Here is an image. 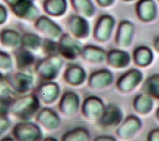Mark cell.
Returning a JSON list of instances; mask_svg holds the SVG:
<instances>
[{"label": "cell", "mask_w": 159, "mask_h": 141, "mask_svg": "<svg viewBox=\"0 0 159 141\" xmlns=\"http://www.w3.org/2000/svg\"><path fill=\"white\" fill-rule=\"evenodd\" d=\"M41 102L35 93H26L13 99L10 113L20 121H31L39 112Z\"/></svg>", "instance_id": "6da1fadb"}, {"label": "cell", "mask_w": 159, "mask_h": 141, "mask_svg": "<svg viewBox=\"0 0 159 141\" xmlns=\"http://www.w3.org/2000/svg\"><path fill=\"white\" fill-rule=\"evenodd\" d=\"M63 65L60 55L45 56L35 64L36 75L44 82L54 81L57 78Z\"/></svg>", "instance_id": "7a4b0ae2"}, {"label": "cell", "mask_w": 159, "mask_h": 141, "mask_svg": "<svg viewBox=\"0 0 159 141\" xmlns=\"http://www.w3.org/2000/svg\"><path fill=\"white\" fill-rule=\"evenodd\" d=\"M14 140L20 141L40 140L43 139L42 132L39 124L31 121H20L12 129Z\"/></svg>", "instance_id": "3957f363"}, {"label": "cell", "mask_w": 159, "mask_h": 141, "mask_svg": "<svg viewBox=\"0 0 159 141\" xmlns=\"http://www.w3.org/2000/svg\"><path fill=\"white\" fill-rule=\"evenodd\" d=\"M10 88L15 93L25 95L29 93L33 87L34 78L27 71L18 70L6 76Z\"/></svg>", "instance_id": "277c9868"}, {"label": "cell", "mask_w": 159, "mask_h": 141, "mask_svg": "<svg viewBox=\"0 0 159 141\" xmlns=\"http://www.w3.org/2000/svg\"><path fill=\"white\" fill-rule=\"evenodd\" d=\"M58 42L59 55L62 58L73 61L81 56L83 47L77 39L70 34L63 33Z\"/></svg>", "instance_id": "5b68a950"}, {"label": "cell", "mask_w": 159, "mask_h": 141, "mask_svg": "<svg viewBox=\"0 0 159 141\" xmlns=\"http://www.w3.org/2000/svg\"><path fill=\"white\" fill-rule=\"evenodd\" d=\"M106 108L103 100L97 96H89L85 99L81 105V113L86 120L92 121L99 120Z\"/></svg>", "instance_id": "8992f818"}, {"label": "cell", "mask_w": 159, "mask_h": 141, "mask_svg": "<svg viewBox=\"0 0 159 141\" xmlns=\"http://www.w3.org/2000/svg\"><path fill=\"white\" fill-rule=\"evenodd\" d=\"M143 78V75L141 70L138 68H132L118 78L116 86L120 93H129L141 84Z\"/></svg>", "instance_id": "52a82bcc"}, {"label": "cell", "mask_w": 159, "mask_h": 141, "mask_svg": "<svg viewBox=\"0 0 159 141\" xmlns=\"http://www.w3.org/2000/svg\"><path fill=\"white\" fill-rule=\"evenodd\" d=\"M142 121L135 115L128 116L117 127L116 134L118 138L123 140H129L140 131Z\"/></svg>", "instance_id": "ba28073f"}, {"label": "cell", "mask_w": 159, "mask_h": 141, "mask_svg": "<svg viewBox=\"0 0 159 141\" xmlns=\"http://www.w3.org/2000/svg\"><path fill=\"white\" fill-rule=\"evenodd\" d=\"M34 26L37 31L46 39L58 40L63 34L62 28L46 16H39L35 21Z\"/></svg>", "instance_id": "9c48e42d"}, {"label": "cell", "mask_w": 159, "mask_h": 141, "mask_svg": "<svg viewBox=\"0 0 159 141\" xmlns=\"http://www.w3.org/2000/svg\"><path fill=\"white\" fill-rule=\"evenodd\" d=\"M115 24V19L111 15H102L98 18L94 27V38L99 42H107L111 37Z\"/></svg>", "instance_id": "30bf717a"}, {"label": "cell", "mask_w": 159, "mask_h": 141, "mask_svg": "<svg viewBox=\"0 0 159 141\" xmlns=\"http://www.w3.org/2000/svg\"><path fill=\"white\" fill-rule=\"evenodd\" d=\"M81 101L78 94L73 91H66L62 95L58 104V110L62 116L71 117L78 113Z\"/></svg>", "instance_id": "8fae6325"}, {"label": "cell", "mask_w": 159, "mask_h": 141, "mask_svg": "<svg viewBox=\"0 0 159 141\" xmlns=\"http://www.w3.org/2000/svg\"><path fill=\"white\" fill-rule=\"evenodd\" d=\"M16 17L22 20L35 22L39 16V11L32 0H19L10 7Z\"/></svg>", "instance_id": "7c38bea8"}, {"label": "cell", "mask_w": 159, "mask_h": 141, "mask_svg": "<svg viewBox=\"0 0 159 141\" xmlns=\"http://www.w3.org/2000/svg\"><path fill=\"white\" fill-rule=\"evenodd\" d=\"M67 27L70 35L77 39H85L89 35L90 26L86 18L78 14L72 15L68 19Z\"/></svg>", "instance_id": "4fadbf2b"}, {"label": "cell", "mask_w": 159, "mask_h": 141, "mask_svg": "<svg viewBox=\"0 0 159 141\" xmlns=\"http://www.w3.org/2000/svg\"><path fill=\"white\" fill-rule=\"evenodd\" d=\"M123 120V113L122 109L115 104L106 105L104 112L100 119L97 122L101 126L107 128L118 127Z\"/></svg>", "instance_id": "5bb4252c"}, {"label": "cell", "mask_w": 159, "mask_h": 141, "mask_svg": "<svg viewBox=\"0 0 159 141\" xmlns=\"http://www.w3.org/2000/svg\"><path fill=\"white\" fill-rule=\"evenodd\" d=\"M37 123L49 132L57 130L61 124V120L54 110L45 108L40 109L35 116Z\"/></svg>", "instance_id": "9a60e30c"}, {"label": "cell", "mask_w": 159, "mask_h": 141, "mask_svg": "<svg viewBox=\"0 0 159 141\" xmlns=\"http://www.w3.org/2000/svg\"><path fill=\"white\" fill-rule=\"evenodd\" d=\"M35 94L41 103L45 105L53 104L60 96V86L54 81L44 82L38 86Z\"/></svg>", "instance_id": "2e32d148"}, {"label": "cell", "mask_w": 159, "mask_h": 141, "mask_svg": "<svg viewBox=\"0 0 159 141\" xmlns=\"http://www.w3.org/2000/svg\"><path fill=\"white\" fill-rule=\"evenodd\" d=\"M135 25L129 20L121 21L118 26L115 37V43L120 49H125L130 46L133 41L135 33Z\"/></svg>", "instance_id": "e0dca14e"}, {"label": "cell", "mask_w": 159, "mask_h": 141, "mask_svg": "<svg viewBox=\"0 0 159 141\" xmlns=\"http://www.w3.org/2000/svg\"><path fill=\"white\" fill-rule=\"evenodd\" d=\"M114 81V76L111 70L100 69L92 72L88 78V86L93 90L107 88Z\"/></svg>", "instance_id": "ac0fdd59"}, {"label": "cell", "mask_w": 159, "mask_h": 141, "mask_svg": "<svg viewBox=\"0 0 159 141\" xmlns=\"http://www.w3.org/2000/svg\"><path fill=\"white\" fill-rule=\"evenodd\" d=\"M132 57L123 49H112L107 53L106 62L109 66L115 69H123L129 66Z\"/></svg>", "instance_id": "d6986e66"}, {"label": "cell", "mask_w": 159, "mask_h": 141, "mask_svg": "<svg viewBox=\"0 0 159 141\" xmlns=\"http://www.w3.org/2000/svg\"><path fill=\"white\" fill-rule=\"evenodd\" d=\"M87 77V72L84 68L77 64H69L63 74L64 82L73 86L82 85Z\"/></svg>", "instance_id": "ffe728a7"}, {"label": "cell", "mask_w": 159, "mask_h": 141, "mask_svg": "<svg viewBox=\"0 0 159 141\" xmlns=\"http://www.w3.org/2000/svg\"><path fill=\"white\" fill-rule=\"evenodd\" d=\"M14 59L17 69L28 71L35 63V57L31 51L21 46L14 50Z\"/></svg>", "instance_id": "44dd1931"}, {"label": "cell", "mask_w": 159, "mask_h": 141, "mask_svg": "<svg viewBox=\"0 0 159 141\" xmlns=\"http://www.w3.org/2000/svg\"><path fill=\"white\" fill-rule=\"evenodd\" d=\"M107 51L100 47L88 45L83 47L81 57L85 62L92 64H99L107 60Z\"/></svg>", "instance_id": "7402d4cb"}, {"label": "cell", "mask_w": 159, "mask_h": 141, "mask_svg": "<svg viewBox=\"0 0 159 141\" xmlns=\"http://www.w3.org/2000/svg\"><path fill=\"white\" fill-rule=\"evenodd\" d=\"M157 6L154 0H139L136 6L138 18L143 22L154 20L157 15Z\"/></svg>", "instance_id": "603a6c76"}, {"label": "cell", "mask_w": 159, "mask_h": 141, "mask_svg": "<svg viewBox=\"0 0 159 141\" xmlns=\"http://www.w3.org/2000/svg\"><path fill=\"white\" fill-rule=\"evenodd\" d=\"M132 59L138 66L145 68L152 64L154 59V55L153 51L150 47L142 45L134 49Z\"/></svg>", "instance_id": "cb8c5ba5"}, {"label": "cell", "mask_w": 159, "mask_h": 141, "mask_svg": "<svg viewBox=\"0 0 159 141\" xmlns=\"http://www.w3.org/2000/svg\"><path fill=\"white\" fill-rule=\"evenodd\" d=\"M154 106V101L149 95L144 93L136 95L133 101V108L136 113L142 116L149 114L152 111Z\"/></svg>", "instance_id": "d4e9b609"}, {"label": "cell", "mask_w": 159, "mask_h": 141, "mask_svg": "<svg viewBox=\"0 0 159 141\" xmlns=\"http://www.w3.org/2000/svg\"><path fill=\"white\" fill-rule=\"evenodd\" d=\"M43 7L49 16L60 17L66 13L68 3L66 0H44Z\"/></svg>", "instance_id": "484cf974"}, {"label": "cell", "mask_w": 159, "mask_h": 141, "mask_svg": "<svg viewBox=\"0 0 159 141\" xmlns=\"http://www.w3.org/2000/svg\"><path fill=\"white\" fill-rule=\"evenodd\" d=\"M21 36L16 30L4 29L0 34V42L4 47L15 49L20 46Z\"/></svg>", "instance_id": "4316f807"}, {"label": "cell", "mask_w": 159, "mask_h": 141, "mask_svg": "<svg viewBox=\"0 0 159 141\" xmlns=\"http://www.w3.org/2000/svg\"><path fill=\"white\" fill-rule=\"evenodd\" d=\"M77 14L86 18H92L96 13V7L92 0H70Z\"/></svg>", "instance_id": "83f0119b"}, {"label": "cell", "mask_w": 159, "mask_h": 141, "mask_svg": "<svg viewBox=\"0 0 159 141\" xmlns=\"http://www.w3.org/2000/svg\"><path fill=\"white\" fill-rule=\"evenodd\" d=\"M143 93L149 95L154 100L159 101V74H154L147 78L143 84Z\"/></svg>", "instance_id": "f1b7e54d"}, {"label": "cell", "mask_w": 159, "mask_h": 141, "mask_svg": "<svg viewBox=\"0 0 159 141\" xmlns=\"http://www.w3.org/2000/svg\"><path fill=\"white\" fill-rule=\"evenodd\" d=\"M43 40L37 34L33 33H25L21 36L20 46L29 50L37 51L41 47Z\"/></svg>", "instance_id": "f546056e"}, {"label": "cell", "mask_w": 159, "mask_h": 141, "mask_svg": "<svg viewBox=\"0 0 159 141\" xmlns=\"http://www.w3.org/2000/svg\"><path fill=\"white\" fill-rule=\"evenodd\" d=\"M62 140H79L87 141L91 140V135L88 129L82 127L75 128L64 133L61 138Z\"/></svg>", "instance_id": "4dcf8cb0"}, {"label": "cell", "mask_w": 159, "mask_h": 141, "mask_svg": "<svg viewBox=\"0 0 159 141\" xmlns=\"http://www.w3.org/2000/svg\"><path fill=\"white\" fill-rule=\"evenodd\" d=\"M14 67V60L8 53L0 51V74L5 76L10 74Z\"/></svg>", "instance_id": "1f68e13d"}, {"label": "cell", "mask_w": 159, "mask_h": 141, "mask_svg": "<svg viewBox=\"0 0 159 141\" xmlns=\"http://www.w3.org/2000/svg\"><path fill=\"white\" fill-rule=\"evenodd\" d=\"M41 49L46 56L60 55L58 50V42L56 40L46 39L42 41Z\"/></svg>", "instance_id": "d6a6232c"}, {"label": "cell", "mask_w": 159, "mask_h": 141, "mask_svg": "<svg viewBox=\"0 0 159 141\" xmlns=\"http://www.w3.org/2000/svg\"><path fill=\"white\" fill-rule=\"evenodd\" d=\"M12 90L6 77L0 74V99L11 97Z\"/></svg>", "instance_id": "836d02e7"}, {"label": "cell", "mask_w": 159, "mask_h": 141, "mask_svg": "<svg viewBox=\"0 0 159 141\" xmlns=\"http://www.w3.org/2000/svg\"><path fill=\"white\" fill-rule=\"evenodd\" d=\"M13 99L12 97L0 99V116H7Z\"/></svg>", "instance_id": "e575fe53"}, {"label": "cell", "mask_w": 159, "mask_h": 141, "mask_svg": "<svg viewBox=\"0 0 159 141\" xmlns=\"http://www.w3.org/2000/svg\"><path fill=\"white\" fill-rule=\"evenodd\" d=\"M10 121L7 116H0V139L10 127Z\"/></svg>", "instance_id": "d590c367"}, {"label": "cell", "mask_w": 159, "mask_h": 141, "mask_svg": "<svg viewBox=\"0 0 159 141\" xmlns=\"http://www.w3.org/2000/svg\"><path fill=\"white\" fill-rule=\"evenodd\" d=\"M8 17V12L6 7L0 4V25L4 24Z\"/></svg>", "instance_id": "8d00e7d4"}, {"label": "cell", "mask_w": 159, "mask_h": 141, "mask_svg": "<svg viewBox=\"0 0 159 141\" xmlns=\"http://www.w3.org/2000/svg\"><path fill=\"white\" fill-rule=\"evenodd\" d=\"M147 140L149 141H159V128L151 130L148 134Z\"/></svg>", "instance_id": "74e56055"}, {"label": "cell", "mask_w": 159, "mask_h": 141, "mask_svg": "<svg viewBox=\"0 0 159 141\" xmlns=\"http://www.w3.org/2000/svg\"><path fill=\"white\" fill-rule=\"evenodd\" d=\"M98 4L102 7H109L114 3L115 0H96Z\"/></svg>", "instance_id": "f35d334b"}, {"label": "cell", "mask_w": 159, "mask_h": 141, "mask_svg": "<svg viewBox=\"0 0 159 141\" xmlns=\"http://www.w3.org/2000/svg\"><path fill=\"white\" fill-rule=\"evenodd\" d=\"M95 140L99 141V140H116V139L114 136H109V135H101V136H98L96 138H95Z\"/></svg>", "instance_id": "ab89813d"}, {"label": "cell", "mask_w": 159, "mask_h": 141, "mask_svg": "<svg viewBox=\"0 0 159 141\" xmlns=\"http://www.w3.org/2000/svg\"><path fill=\"white\" fill-rule=\"evenodd\" d=\"M154 49L159 53V36L157 37L154 40Z\"/></svg>", "instance_id": "60d3db41"}, {"label": "cell", "mask_w": 159, "mask_h": 141, "mask_svg": "<svg viewBox=\"0 0 159 141\" xmlns=\"http://www.w3.org/2000/svg\"><path fill=\"white\" fill-rule=\"evenodd\" d=\"M18 1H19V0H3V2H5L10 7L16 4Z\"/></svg>", "instance_id": "b9f144b4"}, {"label": "cell", "mask_w": 159, "mask_h": 141, "mask_svg": "<svg viewBox=\"0 0 159 141\" xmlns=\"http://www.w3.org/2000/svg\"><path fill=\"white\" fill-rule=\"evenodd\" d=\"M155 116H156L157 120L159 121V107L157 109L156 112H155Z\"/></svg>", "instance_id": "7bdbcfd3"}, {"label": "cell", "mask_w": 159, "mask_h": 141, "mask_svg": "<svg viewBox=\"0 0 159 141\" xmlns=\"http://www.w3.org/2000/svg\"><path fill=\"white\" fill-rule=\"evenodd\" d=\"M45 140H57V139H54V138H50V137H49V138H46V139H45Z\"/></svg>", "instance_id": "ee69618b"}, {"label": "cell", "mask_w": 159, "mask_h": 141, "mask_svg": "<svg viewBox=\"0 0 159 141\" xmlns=\"http://www.w3.org/2000/svg\"><path fill=\"white\" fill-rule=\"evenodd\" d=\"M125 1H132V0H125Z\"/></svg>", "instance_id": "f6af8a7d"}, {"label": "cell", "mask_w": 159, "mask_h": 141, "mask_svg": "<svg viewBox=\"0 0 159 141\" xmlns=\"http://www.w3.org/2000/svg\"><path fill=\"white\" fill-rule=\"evenodd\" d=\"M158 1H159V0H158Z\"/></svg>", "instance_id": "bcb514c9"}, {"label": "cell", "mask_w": 159, "mask_h": 141, "mask_svg": "<svg viewBox=\"0 0 159 141\" xmlns=\"http://www.w3.org/2000/svg\"><path fill=\"white\" fill-rule=\"evenodd\" d=\"M0 34H1V33H0Z\"/></svg>", "instance_id": "7dc6e473"}]
</instances>
